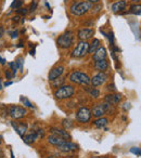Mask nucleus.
<instances>
[{
  "instance_id": "1",
  "label": "nucleus",
  "mask_w": 141,
  "mask_h": 158,
  "mask_svg": "<svg viewBox=\"0 0 141 158\" xmlns=\"http://www.w3.org/2000/svg\"><path fill=\"white\" fill-rule=\"evenodd\" d=\"M92 8V3L88 1H80V2H74L70 6V13L73 15H83L87 13Z\"/></svg>"
},
{
  "instance_id": "2",
  "label": "nucleus",
  "mask_w": 141,
  "mask_h": 158,
  "mask_svg": "<svg viewBox=\"0 0 141 158\" xmlns=\"http://www.w3.org/2000/svg\"><path fill=\"white\" fill-rule=\"evenodd\" d=\"M75 93V89L73 86L65 85V86L59 87V89L54 91V97L57 100H66L72 98Z\"/></svg>"
},
{
  "instance_id": "3",
  "label": "nucleus",
  "mask_w": 141,
  "mask_h": 158,
  "mask_svg": "<svg viewBox=\"0 0 141 158\" xmlns=\"http://www.w3.org/2000/svg\"><path fill=\"white\" fill-rule=\"evenodd\" d=\"M70 80L73 84L82 85V86H88L90 85V78L87 74L79 70H75L70 75Z\"/></svg>"
},
{
  "instance_id": "4",
  "label": "nucleus",
  "mask_w": 141,
  "mask_h": 158,
  "mask_svg": "<svg viewBox=\"0 0 141 158\" xmlns=\"http://www.w3.org/2000/svg\"><path fill=\"white\" fill-rule=\"evenodd\" d=\"M73 42H74V34L70 31L62 34L57 40L58 46L62 49H67V48H70V47H72Z\"/></svg>"
},
{
  "instance_id": "5",
  "label": "nucleus",
  "mask_w": 141,
  "mask_h": 158,
  "mask_svg": "<svg viewBox=\"0 0 141 158\" xmlns=\"http://www.w3.org/2000/svg\"><path fill=\"white\" fill-rule=\"evenodd\" d=\"M89 50V44L87 41H79L76 46V48L72 52V56L73 57H84L85 55L88 54Z\"/></svg>"
},
{
  "instance_id": "6",
  "label": "nucleus",
  "mask_w": 141,
  "mask_h": 158,
  "mask_svg": "<svg viewBox=\"0 0 141 158\" xmlns=\"http://www.w3.org/2000/svg\"><path fill=\"white\" fill-rule=\"evenodd\" d=\"M8 115L12 119H21L26 115V110L22 106L18 105H11L8 108Z\"/></svg>"
},
{
  "instance_id": "7",
  "label": "nucleus",
  "mask_w": 141,
  "mask_h": 158,
  "mask_svg": "<svg viewBox=\"0 0 141 158\" xmlns=\"http://www.w3.org/2000/svg\"><path fill=\"white\" fill-rule=\"evenodd\" d=\"M91 110L88 107H80L79 110L76 112V120L79 121L82 123H88L91 119Z\"/></svg>"
},
{
  "instance_id": "8",
  "label": "nucleus",
  "mask_w": 141,
  "mask_h": 158,
  "mask_svg": "<svg viewBox=\"0 0 141 158\" xmlns=\"http://www.w3.org/2000/svg\"><path fill=\"white\" fill-rule=\"evenodd\" d=\"M109 76L105 74V73H98L97 75H95V76L92 77V78L90 79V84L92 85L93 87H99V86H102V85L104 84V82L108 80Z\"/></svg>"
},
{
  "instance_id": "9",
  "label": "nucleus",
  "mask_w": 141,
  "mask_h": 158,
  "mask_svg": "<svg viewBox=\"0 0 141 158\" xmlns=\"http://www.w3.org/2000/svg\"><path fill=\"white\" fill-rule=\"evenodd\" d=\"M109 105H110V104H108V103L97 104V105L91 110V115H93V116L97 117V118H100V117H102L103 115L106 114V112H108V110H109Z\"/></svg>"
},
{
  "instance_id": "10",
  "label": "nucleus",
  "mask_w": 141,
  "mask_h": 158,
  "mask_svg": "<svg viewBox=\"0 0 141 158\" xmlns=\"http://www.w3.org/2000/svg\"><path fill=\"white\" fill-rule=\"evenodd\" d=\"M57 147L62 153H70V152H74L76 149H78V145L73 142H70V141H65L63 144L59 145Z\"/></svg>"
},
{
  "instance_id": "11",
  "label": "nucleus",
  "mask_w": 141,
  "mask_h": 158,
  "mask_svg": "<svg viewBox=\"0 0 141 158\" xmlns=\"http://www.w3.org/2000/svg\"><path fill=\"white\" fill-rule=\"evenodd\" d=\"M93 35H95V31L90 28H82L77 33V37L80 39V41H87L88 39L92 38Z\"/></svg>"
},
{
  "instance_id": "12",
  "label": "nucleus",
  "mask_w": 141,
  "mask_h": 158,
  "mask_svg": "<svg viewBox=\"0 0 141 158\" xmlns=\"http://www.w3.org/2000/svg\"><path fill=\"white\" fill-rule=\"evenodd\" d=\"M64 73V67L63 66H55V67H53L52 69L50 70V73H49L48 75V79L50 80V81H53L54 79H58L60 78V77L63 75Z\"/></svg>"
},
{
  "instance_id": "13",
  "label": "nucleus",
  "mask_w": 141,
  "mask_h": 158,
  "mask_svg": "<svg viewBox=\"0 0 141 158\" xmlns=\"http://www.w3.org/2000/svg\"><path fill=\"white\" fill-rule=\"evenodd\" d=\"M50 132L52 134H55V135H58V136H60V138L64 139L65 141H70V139H72L70 134L68 133V132L66 131L65 129H59V128H51Z\"/></svg>"
},
{
  "instance_id": "14",
  "label": "nucleus",
  "mask_w": 141,
  "mask_h": 158,
  "mask_svg": "<svg viewBox=\"0 0 141 158\" xmlns=\"http://www.w3.org/2000/svg\"><path fill=\"white\" fill-rule=\"evenodd\" d=\"M12 127L14 128V130L16 131V133L19 134V135L21 136V138H23L24 136V134L26 133L27 131V125L26 123H11Z\"/></svg>"
},
{
  "instance_id": "15",
  "label": "nucleus",
  "mask_w": 141,
  "mask_h": 158,
  "mask_svg": "<svg viewBox=\"0 0 141 158\" xmlns=\"http://www.w3.org/2000/svg\"><path fill=\"white\" fill-rule=\"evenodd\" d=\"M105 57H106L105 48L100 46L99 48L95 51V53H93V61H95V62L101 61V60H105Z\"/></svg>"
},
{
  "instance_id": "16",
  "label": "nucleus",
  "mask_w": 141,
  "mask_h": 158,
  "mask_svg": "<svg viewBox=\"0 0 141 158\" xmlns=\"http://www.w3.org/2000/svg\"><path fill=\"white\" fill-rule=\"evenodd\" d=\"M122 100V95L117 94V93H111V94H108L105 97V101L108 104L110 105H116L121 102Z\"/></svg>"
},
{
  "instance_id": "17",
  "label": "nucleus",
  "mask_w": 141,
  "mask_h": 158,
  "mask_svg": "<svg viewBox=\"0 0 141 158\" xmlns=\"http://www.w3.org/2000/svg\"><path fill=\"white\" fill-rule=\"evenodd\" d=\"M126 7H127V2L125 0H119V1H116V2L112 5V11L114 13H118V12H122L123 10H125Z\"/></svg>"
},
{
  "instance_id": "18",
  "label": "nucleus",
  "mask_w": 141,
  "mask_h": 158,
  "mask_svg": "<svg viewBox=\"0 0 141 158\" xmlns=\"http://www.w3.org/2000/svg\"><path fill=\"white\" fill-rule=\"evenodd\" d=\"M65 142V140L62 138H60V136L55 135V134H52L51 133V135L48 136V143L51 145H53V146H59V145L63 144V143Z\"/></svg>"
},
{
  "instance_id": "19",
  "label": "nucleus",
  "mask_w": 141,
  "mask_h": 158,
  "mask_svg": "<svg viewBox=\"0 0 141 158\" xmlns=\"http://www.w3.org/2000/svg\"><path fill=\"white\" fill-rule=\"evenodd\" d=\"M95 68L99 72L104 73L109 68V62L106 60H101V61H97L95 63Z\"/></svg>"
},
{
  "instance_id": "20",
  "label": "nucleus",
  "mask_w": 141,
  "mask_h": 158,
  "mask_svg": "<svg viewBox=\"0 0 141 158\" xmlns=\"http://www.w3.org/2000/svg\"><path fill=\"white\" fill-rule=\"evenodd\" d=\"M23 141H24L25 144H32L33 142H35L36 140H38L39 139V136H38V133L36 131L32 132V133L27 134V135L23 136Z\"/></svg>"
},
{
  "instance_id": "21",
  "label": "nucleus",
  "mask_w": 141,
  "mask_h": 158,
  "mask_svg": "<svg viewBox=\"0 0 141 158\" xmlns=\"http://www.w3.org/2000/svg\"><path fill=\"white\" fill-rule=\"evenodd\" d=\"M109 120L108 118H104V117H100V118L96 119L95 121L92 123V125L95 126L96 128H99V129H103L108 126Z\"/></svg>"
},
{
  "instance_id": "22",
  "label": "nucleus",
  "mask_w": 141,
  "mask_h": 158,
  "mask_svg": "<svg viewBox=\"0 0 141 158\" xmlns=\"http://www.w3.org/2000/svg\"><path fill=\"white\" fill-rule=\"evenodd\" d=\"M99 47H100V40L98 39V38H93L92 41H91V44H89L88 53H91V54H93V53H95V51L97 50Z\"/></svg>"
},
{
  "instance_id": "23",
  "label": "nucleus",
  "mask_w": 141,
  "mask_h": 158,
  "mask_svg": "<svg viewBox=\"0 0 141 158\" xmlns=\"http://www.w3.org/2000/svg\"><path fill=\"white\" fill-rule=\"evenodd\" d=\"M129 13L131 14H135V15H140L141 14V6L139 5H132L130 7V10H129Z\"/></svg>"
},
{
  "instance_id": "24",
  "label": "nucleus",
  "mask_w": 141,
  "mask_h": 158,
  "mask_svg": "<svg viewBox=\"0 0 141 158\" xmlns=\"http://www.w3.org/2000/svg\"><path fill=\"white\" fill-rule=\"evenodd\" d=\"M15 65H16V67L19 68V69L21 70V72H23V65H24V59H23L22 56H19L18 59L15 60Z\"/></svg>"
},
{
  "instance_id": "25",
  "label": "nucleus",
  "mask_w": 141,
  "mask_h": 158,
  "mask_svg": "<svg viewBox=\"0 0 141 158\" xmlns=\"http://www.w3.org/2000/svg\"><path fill=\"white\" fill-rule=\"evenodd\" d=\"M62 125H63V127H64V129H65V130H68V129H70V128L74 127V123H72L70 119H63V121H62Z\"/></svg>"
},
{
  "instance_id": "26",
  "label": "nucleus",
  "mask_w": 141,
  "mask_h": 158,
  "mask_svg": "<svg viewBox=\"0 0 141 158\" xmlns=\"http://www.w3.org/2000/svg\"><path fill=\"white\" fill-rule=\"evenodd\" d=\"M21 102H22L23 104H24L26 107H29V108H34V105L31 103V101H29L27 98L25 97H21Z\"/></svg>"
},
{
  "instance_id": "27",
  "label": "nucleus",
  "mask_w": 141,
  "mask_h": 158,
  "mask_svg": "<svg viewBox=\"0 0 141 158\" xmlns=\"http://www.w3.org/2000/svg\"><path fill=\"white\" fill-rule=\"evenodd\" d=\"M9 67L11 68L13 75H16V70H18V67H16V65H15V63H14V62H10V63H9Z\"/></svg>"
},
{
  "instance_id": "28",
  "label": "nucleus",
  "mask_w": 141,
  "mask_h": 158,
  "mask_svg": "<svg viewBox=\"0 0 141 158\" xmlns=\"http://www.w3.org/2000/svg\"><path fill=\"white\" fill-rule=\"evenodd\" d=\"M89 93H90V95L91 97H93V98H98L100 95V92H99V90H97V89H91L90 91H89Z\"/></svg>"
},
{
  "instance_id": "29",
  "label": "nucleus",
  "mask_w": 141,
  "mask_h": 158,
  "mask_svg": "<svg viewBox=\"0 0 141 158\" xmlns=\"http://www.w3.org/2000/svg\"><path fill=\"white\" fill-rule=\"evenodd\" d=\"M130 152H131L132 154H135V155H137V156L141 155V151H140V148H139V147H131V148H130Z\"/></svg>"
},
{
  "instance_id": "30",
  "label": "nucleus",
  "mask_w": 141,
  "mask_h": 158,
  "mask_svg": "<svg viewBox=\"0 0 141 158\" xmlns=\"http://www.w3.org/2000/svg\"><path fill=\"white\" fill-rule=\"evenodd\" d=\"M65 81V78H60V80H58V79H54L53 80V86H58V85H62L63 82Z\"/></svg>"
},
{
  "instance_id": "31",
  "label": "nucleus",
  "mask_w": 141,
  "mask_h": 158,
  "mask_svg": "<svg viewBox=\"0 0 141 158\" xmlns=\"http://www.w3.org/2000/svg\"><path fill=\"white\" fill-rule=\"evenodd\" d=\"M37 6H38V2L36 1V0H34L33 3L31 5V9H29V10H31V12H34V11H35L36 8H37Z\"/></svg>"
},
{
  "instance_id": "32",
  "label": "nucleus",
  "mask_w": 141,
  "mask_h": 158,
  "mask_svg": "<svg viewBox=\"0 0 141 158\" xmlns=\"http://www.w3.org/2000/svg\"><path fill=\"white\" fill-rule=\"evenodd\" d=\"M16 13L18 14H23V15H25V14L27 13V9H23V8H20V9L16 10Z\"/></svg>"
},
{
  "instance_id": "33",
  "label": "nucleus",
  "mask_w": 141,
  "mask_h": 158,
  "mask_svg": "<svg viewBox=\"0 0 141 158\" xmlns=\"http://www.w3.org/2000/svg\"><path fill=\"white\" fill-rule=\"evenodd\" d=\"M10 36H11V38H16L19 36V31H11V33H10Z\"/></svg>"
},
{
  "instance_id": "34",
  "label": "nucleus",
  "mask_w": 141,
  "mask_h": 158,
  "mask_svg": "<svg viewBox=\"0 0 141 158\" xmlns=\"http://www.w3.org/2000/svg\"><path fill=\"white\" fill-rule=\"evenodd\" d=\"M92 9V12L93 13H98V12L100 11V9H102V6H98V7H96V8H91Z\"/></svg>"
},
{
  "instance_id": "35",
  "label": "nucleus",
  "mask_w": 141,
  "mask_h": 158,
  "mask_svg": "<svg viewBox=\"0 0 141 158\" xmlns=\"http://www.w3.org/2000/svg\"><path fill=\"white\" fill-rule=\"evenodd\" d=\"M5 75H6V77H7L8 79H11V78H12V74L9 72V70H6Z\"/></svg>"
},
{
  "instance_id": "36",
  "label": "nucleus",
  "mask_w": 141,
  "mask_h": 158,
  "mask_svg": "<svg viewBox=\"0 0 141 158\" xmlns=\"http://www.w3.org/2000/svg\"><path fill=\"white\" fill-rule=\"evenodd\" d=\"M108 89L109 90H112V91H115L116 90V88H115V85L114 84H112V85H109V87H108Z\"/></svg>"
},
{
  "instance_id": "37",
  "label": "nucleus",
  "mask_w": 141,
  "mask_h": 158,
  "mask_svg": "<svg viewBox=\"0 0 141 158\" xmlns=\"http://www.w3.org/2000/svg\"><path fill=\"white\" fill-rule=\"evenodd\" d=\"M19 20H20V16L19 15L13 16V18H12V21H13V22H19Z\"/></svg>"
},
{
  "instance_id": "38",
  "label": "nucleus",
  "mask_w": 141,
  "mask_h": 158,
  "mask_svg": "<svg viewBox=\"0 0 141 158\" xmlns=\"http://www.w3.org/2000/svg\"><path fill=\"white\" fill-rule=\"evenodd\" d=\"M0 64H1V65H5V64H6V60L3 59V57H1V56H0Z\"/></svg>"
},
{
  "instance_id": "39",
  "label": "nucleus",
  "mask_w": 141,
  "mask_h": 158,
  "mask_svg": "<svg viewBox=\"0 0 141 158\" xmlns=\"http://www.w3.org/2000/svg\"><path fill=\"white\" fill-rule=\"evenodd\" d=\"M3 157H5V153H3L2 148L0 147V158H3Z\"/></svg>"
},
{
  "instance_id": "40",
  "label": "nucleus",
  "mask_w": 141,
  "mask_h": 158,
  "mask_svg": "<svg viewBox=\"0 0 141 158\" xmlns=\"http://www.w3.org/2000/svg\"><path fill=\"white\" fill-rule=\"evenodd\" d=\"M86 1H88V2H90V3H98L100 0H86Z\"/></svg>"
},
{
  "instance_id": "41",
  "label": "nucleus",
  "mask_w": 141,
  "mask_h": 158,
  "mask_svg": "<svg viewBox=\"0 0 141 158\" xmlns=\"http://www.w3.org/2000/svg\"><path fill=\"white\" fill-rule=\"evenodd\" d=\"M3 31H3V27H0V38L2 37V35H3Z\"/></svg>"
},
{
  "instance_id": "42",
  "label": "nucleus",
  "mask_w": 141,
  "mask_h": 158,
  "mask_svg": "<svg viewBox=\"0 0 141 158\" xmlns=\"http://www.w3.org/2000/svg\"><path fill=\"white\" fill-rule=\"evenodd\" d=\"M10 85H12V82H11V81H10V82H6L5 86H6V87H8V86H10Z\"/></svg>"
},
{
  "instance_id": "43",
  "label": "nucleus",
  "mask_w": 141,
  "mask_h": 158,
  "mask_svg": "<svg viewBox=\"0 0 141 158\" xmlns=\"http://www.w3.org/2000/svg\"><path fill=\"white\" fill-rule=\"evenodd\" d=\"M18 47H19V48H21V47H23V42H22V41H21V42H20V44H18Z\"/></svg>"
},
{
  "instance_id": "44",
  "label": "nucleus",
  "mask_w": 141,
  "mask_h": 158,
  "mask_svg": "<svg viewBox=\"0 0 141 158\" xmlns=\"http://www.w3.org/2000/svg\"><path fill=\"white\" fill-rule=\"evenodd\" d=\"M29 53H31L32 55H34V54H35V50H32V51H31V52H29Z\"/></svg>"
},
{
  "instance_id": "45",
  "label": "nucleus",
  "mask_w": 141,
  "mask_h": 158,
  "mask_svg": "<svg viewBox=\"0 0 141 158\" xmlns=\"http://www.w3.org/2000/svg\"><path fill=\"white\" fill-rule=\"evenodd\" d=\"M92 158H108V157H101V156H96V157H92Z\"/></svg>"
},
{
  "instance_id": "46",
  "label": "nucleus",
  "mask_w": 141,
  "mask_h": 158,
  "mask_svg": "<svg viewBox=\"0 0 141 158\" xmlns=\"http://www.w3.org/2000/svg\"><path fill=\"white\" fill-rule=\"evenodd\" d=\"M2 89V84H1V80H0V90Z\"/></svg>"
},
{
  "instance_id": "47",
  "label": "nucleus",
  "mask_w": 141,
  "mask_h": 158,
  "mask_svg": "<svg viewBox=\"0 0 141 158\" xmlns=\"http://www.w3.org/2000/svg\"><path fill=\"white\" fill-rule=\"evenodd\" d=\"M131 1H135V2H139L140 0H131Z\"/></svg>"
},
{
  "instance_id": "48",
  "label": "nucleus",
  "mask_w": 141,
  "mask_h": 158,
  "mask_svg": "<svg viewBox=\"0 0 141 158\" xmlns=\"http://www.w3.org/2000/svg\"><path fill=\"white\" fill-rule=\"evenodd\" d=\"M48 158H54V157H52V156H50V157H48Z\"/></svg>"
}]
</instances>
